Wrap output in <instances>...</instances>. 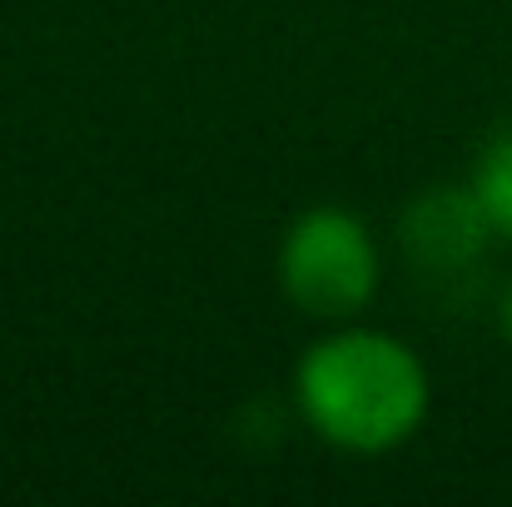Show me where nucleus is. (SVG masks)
<instances>
[{
	"mask_svg": "<svg viewBox=\"0 0 512 507\" xmlns=\"http://www.w3.org/2000/svg\"><path fill=\"white\" fill-rule=\"evenodd\" d=\"M433 403L423 358L388 329L334 324L294 368V408L314 438L339 453L378 458L403 448Z\"/></svg>",
	"mask_w": 512,
	"mask_h": 507,
	"instance_id": "1",
	"label": "nucleus"
},
{
	"mask_svg": "<svg viewBox=\"0 0 512 507\" xmlns=\"http://www.w3.org/2000/svg\"><path fill=\"white\" fill-rule=\"evenodd\" d=\"M383 284V254L373 229L343 209L314 204L279 239V289L314 324H353Z\"/></svg>",
	"mask_w": 512,
	"mask_h": 507,
	"instance_id": "2",
	"label": "nucleus"
},
{
	"mask_svg": "<svg viewBox=\"0 0 512 507\" xmlns=\"http://www.w3.org/2000/svg\"><path fill=\"white\" fill-rule=\"evenodd\" d=\"M493 244H498V229L483 214L468 179L423 189L398 219V249L408 254L413 274L438 294L473 284L483 274Z\"/></svg>",
	"mask_w": 512,
	"mask_h": 507,
	"instance_id": "3",
	"label": "nucleus"
},
{
	"mask_svg": "<svg viewBox=\"0 0 512 507\" xmlns=\"http://www.w3.org/2000/svg\"><path fill=\"white\" fill-rule=\"evenodd\" d=\"M468 189L478 194V204H483V214L493 219L498 239L512 244V120L498 125V130L483 140L478 160L468 169Z\"/></svg>",
	"mask_w": 512,
	"mask_h": 507,
	"instance_id": "4",
	"label": "nucleus"
},
{
	"mask_svg": "<svg viewBox=\"0 0 512 507\" xmlns=\"http://www.w3.org/2000/svg\"><path fill=\"white\" fill-rule=\"evenodd\" d=\"M498 324H503V338L512 343V279H508V289H503V304H498Z\"/></svg>",
	"mask_w": 512,
	"mask_h": 507,
	"instance_id": "5",
	"label": "nucleus"
}]
</instances>
